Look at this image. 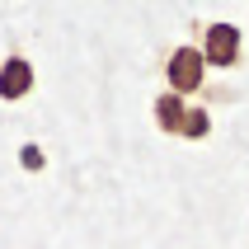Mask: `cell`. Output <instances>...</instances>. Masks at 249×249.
<instances>
[{
	"instance_id": "cell-4",
	"label": "cell",
	"mask_w": 249,
	"mask_h": 249,
	"mask_svg": "<svg viewBox=\"0 0 249 249\" xmlns=\"http://www.w3.org/2000/svg\"><path fill=\"white\" fill-rule=\"evenodd\" d=\"M183 113H188V104H183L179 94H160L155 99V127H160V132H169V137H179V123H183Z\"/></svg>"
},
{
	"instance_id": "cell-5",
	"label": "cell",
	"mask_w": 249,
	"mask_h": 249,
	"mask_svg": "<svg viewBox=\"0 0 249 249\" xmlns=\"http://www.w3.org/2000/svg\"><path fill=\"white\" fill-rule=\"evenodd\" d=\"M207 132H212V113H207V108H188V113H183L179 137H188V141H202Z\"/></svg>"
},
{
	"instance_id": "cell-6",
	"label": "cell",
	"mask_w": 249,
	"mask_h": 249,
	"mask_svg": "<svg viewBox=\"0 0 249 249\" xmlns=\"http://www.w3.org/2000/svg\"><path fill=\"white\" fill-rule=\"evenodd\" d=\"M19 165H24L28 174H42V169H47V155H42L38 141H24V146H19Z\"/></svg>"
},
{
	"instance_id": "cell-3",
	"label": "cell",
	"mask_w": 249,
	"mask_h": 249,
	"mask_svg": "<svg viewBox=\"0 0 249 249\" xmlns=\"http://www.w3.org/2000/svg\"><path fill=\"white\" fill-rule=\"evenodd\" d=\"M33 85H38V75H33V61L28 56H5L0 61V99L5 104H19V99L33 94Z\"/></svg>"
},
{
	"instance_id": "cell-1",
	"label": "cell",
	"mask_w": 249,
	"mask_h": 249,
	"mask_svg": "<svg viewBox=\"0 0 249 249\" xmlns=\"http://www.w3.org/2000/svg\"><path fill=\"white\" fill-rule=\"evenodd\" d=\"M165 80H169V94H197L202 89V80H207V61H202V52L197 47H174L169 52V61H165Z\"/></svg>"
},
{
	"instance_id": "cell-2",
	"label": "cell",
	"mask_w": 249,
	"mask_h": 249,
	"mask_svg": "<svg viewBox=\"0 0 249 249\" xmlns=\"http://www.w3.org/2000/svg\"><path fill=\"white\" fill-rule=\"evenodd\" d=\"M202 61L216 71H231L240 61V28L235 24H207V33H202Z\"/></svg>"
}]
</instances>
